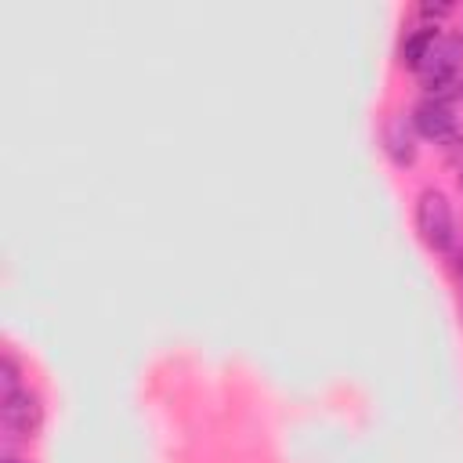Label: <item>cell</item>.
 Listing matches in <instances>:
<instances>
[{
    "label": "cell",
    "instance_id": "obj_11",
    "mask_svg": "<svg viewBox=\"0 0 463 463\" xmlns=\"http://www.w3.org/2000/svg\"><path fill=\"white\" fill-rule=\"evenodd\" d=\"M459 94H463V83H459Z\"/></svg>",
    "mask_w": 463,
    "mask_h": 463
},
{
    "label": "cell",
    "instance_id": "obj_10",
    "mask_svg": "<svg viewBox=\"0 0 463 463\" xmlns=\"http://www.w3.org/2000/svg\"><path fill=\"white\" fill-rule=\"evenodd\" d=\"M459 188H463V170H459Z\"/></svg>",
    "mask_w": 463,
    "mask_h": 463
},
{
    "label": "cell",
    "instance_id": "obj_1",
    "mask_svg": "<svg viewBox=\"0 0 463 463\" xmlns=\"http://www.w3.org/2000/svg\"><path fill=\"white\" fill-rule=\"evenodd\" d=\"M416 228L423 235V242L441 250V253H449L459 242L452 206H449V199L441 192H423L420 195V203H416Z\"/></svg>",
    "mask_w": 463,
    "mask_h": 463
},
{
    "label": "cell",
    "instance_id": "obj_6",
    "mask_svg": "<svg viewBox=\"0 0 463 463\" xmlns=\"http://www.w3.org/2000/svg\"><path fill=\"white\" fill-rule=\"evenodd\" d=\"M0 387H4V398L22 391V369H18V358L11 351L0 358Z\"/></svg>",
    "mask_w": 463,
    "mask_h": 463
},
{
    "label": "cell",
    "instance_id": "obj_7",
    "mask_svg": "<svg viewBox=\"0 0 463 463\" xmlns=\"http://www.w3.org/2000/svg\"><path fill=\"white\" fill-rule=\"evenodd\" d=\"M445 257H449V268H452V275H456V279H459V286H463V242H456V246H452Z\"/></svg>",
    "mask_w": 463,
    "mask_h": 463
},
{
    "label": "cell",
    "instance_id": "obj_9",
    "mask_svg": "<svg viewBox=\"0 0 463 463\" xmlns=\"http://www.w3.org/2000/svg\"><path fill=\"white\" fill-rule=\"evenodd\" d=\"M0 463H25V459H18L11 449H4V459H0Z\"/></svg>",
    "mask_w": 463,
    "mask_h": 463
},
{
    "label": "cell",
    "instance_id": "obj_2",
    "mask_svg": "<svg viewBox=\"0 0 463 463\" xmlns=\"http://www.w3.org/2000/svg\"><path fill=\"white\" fill-rule=\"evenodd\" d=\"M0 416H4V434L7 438H29L40 427L43 409H40V398L29 387H22V391H14V394L4 398Z\"/></svg>",
    "mask_w": 463,
    "mask_h": 463
},
{
    "label": "cell",
    "instance_id": "obj_5",
    "mask_svg": "<svg viewBox=\"0 0 463 463\" xmlns=\"http://www.w3.org/2000/svg\"><path fill=\"white\" fill-rule=\"evenodd\" d=\"M434 43H438V33H434L430 25L412 29V33L402 40V61H405V65H412V69H420V65L430 58Z\"/></svg>",
    "mask_w": 463,
    "mask_h": 463
},
{
    "label": "cell",
    "instance_id": "obj_4",
    "mask_svg": "<svg viewBox=\"0 0 463 463\" xmlns=\"http://www.w3.org/2000/svg\"><path fill=\"white\" fill-rule=\"evenodd\" d=\"M416 127H412V119H405V116H387V123H383V148H387V156L398 163V166H409L412 159H416V134H412Z\"/></svg>",
    "mask_w": 463,
    "mask_h": 463
},
{
    "label": "cell",
    "instance_id": "obj_8",
    "mask_svg": "<svg viewBox=\"0 0 463 463\" xmlns=\"http://www.w3.org/2000/svg\"><path fill=\"white\" fill-rule=\"evenodd\" d=\"M449 11H452V4H423V7H420L423 18H441V14H449Z\"/></svg>",
    "mask_w": 463,
    "mask_h": 463
},
{
    "label": "cell",
    "instance_id": "obj_3",
    "mask_svg": "<svg viewBox=\"0 0 463 463\" xmlns=\"http://www.w3.org/2000/svg\"><path fill=\"white\" fill-rule=\"evenodd\" d=\"M412 127L430 137V141H452L456 137V116L449 109V101H438V98H423L416 109H412Z\"/></svg>",
    "mask_w": 463,
    "mask_h": 463
}]
</instances>
